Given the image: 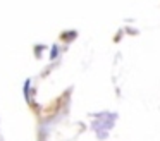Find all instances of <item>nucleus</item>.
<instances>
[{
	"instance_id": "f257e3e1",
	"label": "nucleus",
	"mask_w": 160,
	"mask_h": 141,
	"mask_svg": "<svg viewBox=\"0 0 160 141\" xmlns=\"http://www.w3.org/2000/svg\"><path fill=\"white\" fill-rule=\"evenodd\" d=\"M57 57V47H53L52 48V58H55Z\"/></svg>"
}]
</instances>
